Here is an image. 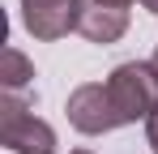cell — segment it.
<instances>
[{
	"instance_id": "cell-5",
	"label": "cell",
	"mask_w": 158,
	"mask_h": 154,
	"mask_svg": "<svg viewBox=\"0 0 158 154\" xmlns=\"http://www.w3.org/2000/svg\"><path fill=\"white\" fill-rule=\"evenodd\" d=\"M128 30V9H115L103 0H77V34L90 43H115Z\"/></svg>"
},
{
	"instance_id": "cell-7",
	"label": "cell",
	"mask_w": 158,
	"mask_h": 154,
	"mask_svg": "<svg viewBox=\"0 0 158 154\" xmlns=\"http://www.w3.org/2000/svg\"><path fill=\"white\" fill-rule=\"evenodd\" d=\"M145 137H150V146L158 150V103H154V111L145 116Z\"/></svg>"
},
{
	"instance_id": "cell-6",
	"label": "cell",
	"mask_w": 158,
	"mask_h": 154,
	"mask_svg": "<svg viewBox=\"0 0 158 154\" xmlns=\"http://www.w3.org/2000/svg\"><path fill=\"white\" fill-rule=\"evenodd\" d=\"M30 77H34V64H30L17 47H4V51H0V81H4V90H13V94L26 90Z\"/></svg>"
},
{
	"instance_id": "cell-11",
	"label": "cell",
	"mask_w": 158,
	"mask_h": 154,
	"mask_svg": "<svg viewBox=\"0 0 158 154\" xmlns=\"http://www.w3.org/2000/svg\"><path fill=\"white\" fill-rule=\"evenodd\" d=\"M73 154H94V150H73Z\"/></svg>"
},
{
	"instance_id": "cell-8",
	"label": "cell",
	"mask_w": 158,
	"mask_h": 154,
	"mask_svg": "<svg viewBox=\"0 0 158 154\" xmlns=\"http://www.w3.org/2000/svg\"><path fill=\"white\" fill-rule=\"evenodd\" d=\"M103 4H115V9H128L132 0H103Z\"/></svg>"
},
{
	"instance_id": "cell-1",
	"label": "cell",
	"mask_w": 158,
	"mask_h": 154,
	"mask_svg": "<svg viewBox=\"0 0 158 154\" xmlns=\"http://www.w3.org/2000/svg\"><path fill=\"white\" fill-rule=\"evenodd\" d=\"M0 146H9L17 154H56V133L13 90H4L0 94Z\"/></svg>"
},
{
	"instance_id": "cell-10",
	"label": "cell",
	"mask_w": 158,
	"mask_h": 154,
	"mask_svg": "<svg viewBox=\"0 0 158 154\" xmlns=\"http://www.w3.org/2000/svg\"><path fill=\"white\" fill-rule=\"evenodd\" d=\"M150 64H154V73H158V51H154V60H150Z\"/></svg>"
},
{
	"instance_id": "cell-4",
	"label": "cell",
	"mask_w": 158,
	"mask_h": 154,
	"mask_svg": "<svg viewBox=\"0 0 158 154\" xmlns=\"http://www.w3.org/2000/svg\"><path fill=\"white\" fill-rule=\"evenodd\" d=\"M22 22L34 39L56 43L77 30V0H22Z\"/></svg>"
},
{
	"instance_id": "cell-2",
	"label": "cell",
	"mask_w": 158,
	"mask_h": 154,
	"mask_svg": "<svg viewBox=\"0 0 158 154\" xmlns=\"http://www.w3.org/2000/svg\"><path fill=\"white\" fill-rule=\"evenodd\" d=\"M107 94L120 111V124H132L141 116H150L158 103V73L154 64H141V60H128L120 64L115 73L107 77Z\"/></svg>"
},
{
	"instance_id": "cell-9",
	"label": "cell",
	"mask_w": 158,
	"mask_h": 154,
	"mask_svg": "<svg viewBox=\"0 0 158 154\" xmlns=\"http://www.w3.org/2000/svg\"><path fill=\"white\" fill-rule=\"evenodd\" d=\"M141 4H145V9H150V13H158V0H141Z\"/></svg>"
},
{
	"instance_id": "cell-3",
	"label": "cell",
	"mask_w": 158,
	"mask_h": 154,
	"mask_svg": "<svg viewBox=\"0 0 158 154\" xmlns=\"http://www.w3.org/2000/svg\"><path fill=\"white\" fill-rule=\"evenodd\" d=\"M69 124L77 128V133H111V128H120V111H115V103L107 94V86L98 81H85L77 86L73 94H69Z\"/></svg>"
}]
</instances>
